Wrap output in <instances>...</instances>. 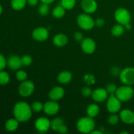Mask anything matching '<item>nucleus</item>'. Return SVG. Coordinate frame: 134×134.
<instances>
[{
    "instance_id": "obj_1",
    "label": "nucleus",
    "mask_w": 134,
    "mask_h": 134,
    "mask_svg": "<svg viewBox=\"0 0 134 134\" xmlns=\"http://www.w3.org/2000/svg\"><path fill=\"white\" fill-rule=\"evenodd\" d=\"M32 109L25 102H19L14 105L13 114L14 118L21 122H27L32 115Z\"/></svg>"
},
{
    "instance_id": "obj_2",
    "label": "nucleus",
    "mask_w": 134,
    "mask_h": 134,
    "mask_svg": "<svg viewBox=\"0 0 134 134\" xmlns=\"http://www.w3.org/2000/svg\"><path fill=\"white\" fill-rule=\"evenodd\" d=\"M77 130L82 133H91L95 128V122L90 116L82 117L77 123Z\"/></svg>"
},
{
    "instance_id": "obj_3",
    "label": "nucleus",
    "mask_w": 134,
    "mask_h": 134,
    "mask_svg": "<svg viewBox=\"0 0 134 134\" xmlns=\"http://www.w3.org/2000/svg\"><path fill=\"white\" fill-rule=\"evenodd\" d=\"M134 94L133 89L129 85H124L118 88L115 96L121 102H128L132 98Z\"/></svg>"
},
{
    "instance_id": "obj_4",
    "label": "nucleus",
    "mask_w": 134,
    "mask_h": 134,
    "mask_svg": "<svg viewBox=\"0 0 134 134\" xmlns=\"http://www.w3.org/2000/svg\"><path fill=\"white\" fill-rule=\"evenodd\" d=\"M77 24L81 28L90 30L95 26V21L88 14H81L77 18Z\"/></svg>"
},
{
    "instance_id": "obj_5",
    "label": "nucleus",
    "mask_w": 134,
    "mask_h": 134,
    "mask_svg": "<svg viewBox=\"0 0 134 134\" xmlns=\"http://www.w3.org/2000/svg\"><path fill=\"white\" fill-rule=\"evenodd\" d=\"M115 18L118 23L125 26L130 22L131 14L126 9L119 8L115 13Z\"/></svg>"
},
{
    "instance_id": "obj_6",
    "label": "nucleus",
    "mask_w": 134,
    "mask_h": 134,
    "mask_svg": "<svg viewBox=\"0 0 134 134\" xmlns=\"http://www.w3.org/2000/svg\"><path fill=\"white\" fill-rule=\"evenodd\" d=\"M120 79L125 85H134V68H127L120 73Z\"/></svg>"
},
{
    "instance_id": "obj_7",
    "label": "nucleus",
    "mask_w": 134,
    "mask_h": 134,
    "mask_svg": "<svg viewBox=\"0 0 134 134\" xmlns=\"http://www.w3.org/2000/svg\"><path fill=\"white\" fill-rule=\"evenodd\" d=\"M35 90L34 84L31 81H22L18 88V92L20 95L23 97L30 96Z\"/></svg>"
},
{
    "instance_id": "obj_8",
    "label": "nucleus",
    "mask_w": 134,
    "mask_h": 134,
    "mask_svg": "<svg viewBox=\"0 0 134 134\" xmlns=\"http://www.w3.org/2000/svg\"><path fill=\"white\" fill-rule=\"evenodd\" d=\"M121 108V101L118 99L116 96H111L109 98L107 103V109L111 113H116Z\"/></svg>"
},
{
    "instance_id": "obj_9",
    "label": "nucleus",
    "mask_w": 134,
    "mask_h": 134,
    "mask_svg": "<svg viewBox=\"0 0 134 134\" xmlns=\"http://www.w3.org/2000/svg\"><path fill=\"white\" fill-rule=\"evenodd\" d=\"M49 35L48 30L44 27H39L33 31L32 37L37 41H44L47 40Z\"/></svg>"
},
{
    "instance_id": "obj_10",
    "label": "nucleus",
    "mask_w": 134,
    "mask_h": 134,
    "mask_svg": "<svg viewBox=\"0 0 134 134\" xmlns=\"http://www.w3.org/2000/svg\"><path fill=\"white\" fill-rule=\"evenodd\" d=\"M35 128L40 132H45L51 127V122L45 117H39L35 122Z\"/></svg>"
},
{
    "instance_id": "obj_11",
    "label": "nucleus",
    "mask_w": 134,
    "mask_h": 134,
    "mask_svg": "<svg viewBox=\"0 0 134 134\" xmlns=\"http://www.w3.org/2000/svg\"><path fill=\"white\" fill-rule=\"evenodd\" d=\"M81 42V48L85 53L92 54L95 51L96 45L95 41L92 39L86 38Z\"/></svg>"
},
{
    "instance_id": "obj_12",
    "label": "nucleus",
    "mask_w": 134,
    "mask_h": 134,
    "mask_svg": "<svg viewBox=\"0 0 134 134\" xmlns=\"http://www.w3.org/2000/svg\"><path fill=\"white\" fill-rule=\"evenodd\" d=\"M60 109V106L55 101L51 100L44 103L43 110L45 114L48 115H54L58 113Z\"/></svg>"
},
{
    "instance_id": "obj_13",
    "label": "nucleus",
    "mask_w": 134,
    "mask_h": 134,
    "mask_svg": "<svg viewBox=\"0 0 134 134\" xmlns=\"http://www.w3.org/2000/svg\"><path fill=\"white\" fill-rule=\"evenodd\" d=\"M81 7L86 13H93L97 10L98 4L95 0H82Z\"/></svg>"
},
{
    "instance_id": "obj_14",
    "label": "nucleus",
    "mask_w": 134,
    "mask_h": 134,
    "mask_svg": "<svg viewBox=\"0 0 134 134\" xmlns=\"http://www.w3.org/2000/svg\"><path fill=\"white\" fill-rule=\"evenodd\" d=\"M108 92L104 88H98L92 92V98L93 100L95 101L96 102H103L108 97Z\"/></svg>"
},
{
    "instance_id": "obj_15",
    "label": "nucleus",
    "mask_w": 134,
    "mask_h": 134,
    "mask_svg": "<svg viewBox=\"0 0 134 134\" xmlns=\"http://www.w3.org/2000/svg\"><path fill=\"white\" fill-rule=\"evenodd\" d=\"M8 67L10 69L13 70H16L20 69L22 66V62H21V58L16 55H13L9 58L8 60L7 61Z\"/></svg>"
},
{
    "instance_id": "obj_16",
    "label": "nucleus",
    "mask_w": 134,
    "mask_h": 134,
    "mask_svg": "<svg viewBox=\"0 0 134 134\" xmlns=\"http://www.w3.org/2000/svg\"><path fill=\"white\" fill-rule=\"evenodd\" d=\"M120 117L126 124H132L134 123V113L130 110H122L120 113Z\"/></svg>"
},
{
    "instance_id": "obj_17",
    "label": "nucleus",
    "mask_w": 134,
    "mask_h": 134,
    "mask_svg": "<svg viewBox=\"0 0 134 134\" xmlns=\"http://www.w3.org/2000/svg\"><path fill=\"white\" fill-rule=\"evenodd\" d=\"M64 96V90L60 86H56L50 91L48 94L50 99L53 101H58L62 99Z\"/></svg>"
},
{
    "instance_id": "obj_18",
    "label": "nucleus",
    "mask_w": 134,
    "mask_h": 134,
    "mask_svg": "<svg viewBox=\"0 0 134 134\" xmlns=\"http://www.w3.org/2000/svg\"><path fill=\"white\" fill-rule=\"evenodd\" d=\"M68 38L65 34H58L54 36L53 39V43L57 47H64L68 43Z\"/></svg>"
},
{
    "instance_id": "obj_19",
    "label": "nucleus",
    "mask_w": 134,
    "mask_h": 134,
    "mask_svg": "<svg viewBox=\"0 0 134 134\" xmlns=\"http://www.w3.org/2000/svg\"><path fill=\"white\" fill-rule=\"evenodd\" d=\"M72 74L69 71H64L61 72L58 77V81L60 83L68 84L71 81Z\"/></svg>"
},
{
    "instance_id": "obj_20",
    "label": "nucleus",
    "mask_w": 134,
    "mask_h": 134,
    "mask_svg": "<svg viewBox=\"0 0 134 134\" xmlns=\"http://www.w3.org/2000/svg\"><path fill=\"white\" fill-rule=\"evenodd\" d=\"M18 120L16 119H10L5 122V129L9 132L15 131L18 127Z\"/></svg>"
},
{
    "instance_id": "obj_21",
    "label": "nucleus",
    "mask_w": 134,
    "mask_h": 134,
    "mask_svg": "<svg viewBox=\"0 0 134 134\" xmlns=\"http://www.w3.org/2000/svg\"><path fill=\"white\" fill-rule=\"evenodd\" d=\"M86 112H87L88 116H90L92 118H94L99 114V108L98 105L91 104L87 107Z\"/></svg>"
},
{
    "instance_id": "obj_22",
    "label": "nucleus",
    "mask_w": 134,
    "mask_h": 134,
    "mask_svg": "<svg viewBox=\"0 0 134 134\" xmlns=\"http://www.w3.org/2000/svg\"><path fill=\"white\" fill-rule=\"evenodd\" d=\"M27 0H11V7L14 10H20L26 6Z\"/></svg>"
},
{
    "instance_id": "obj_23",
    "label": "nucleus",
    "mask_w": 134,
    "mask_h": 134,
    "mask_svg": "<svg viewBox=\"0 0 134 134\" xmlns=\"http://www.w3.org/2000/svg\"><path fill=\"white\" fill-rule=\"evenodd\" d=\"M124 29L125 27L122 24H116L111 29V34L113 35L115 37H119L123 34L124 32Z\"/></svg>"
},
{
    "instance_id": "obj_24",
    "label": "nucleus",
    "mask_w": 134,
    "mask_h": 134,
    "mask_svg": "<svg viewBox=\"0 0 134 134\" xmlns=\"http://www.w3.org/2000/svg\"><path fill=\"white\" fill-rule=\"evenodd\" d=\"M65 9L62 5L57 6L52 10V15L56 18H61L65 14Z\"/></svg>"
},
{
    "instance_id": "obj_25",
    "label": "nucleus",
    "mask_w": 134,
    "mask_h": 134,
    "mask_svg": "<svg viewBox=\"0 0 134 134\" xmlns=\"http://www.w3.org/2000/svg\"><path fill=\"white\" fill-rule=\"evenodd\" d=\"M76 0H61V5L66 10H71L75 5Z\"/></svg>"
},
{
    "instance_id": "obj_26",
    "label": "nucleus",
    "mask_w": 134,
    "mask_h": 134,
    "mask_svg": "<svg viewBox=\"0 0 134 134\" xmlns=\"http://www.w3.org/2000/svg\"><path fill=\"white\" fill-rule=\"evenodd\" d=\"M10 81V76L9 73L3 71H0V85H5Z\"/></svg>"
},
{
    "instance_id": "obj_27",
    "label": "nucleus",
    "mask_w": 134,
    "mask_h": 134,
    "mask_svg": "<svg viewBox=\"0 0 134 134\" xmlns=\"http://www.w3.org/2000/svg\"><path fill=\"white\" fill-rule=\"evenodd\" d=\"M62 124H64V120H63L61 118H56V119H54L52 121V122H51V128H52V129L53 130L57 132L59 127H60V126L62 125Z\"/></svg>"
},
{
    "instance_id": "obj_28",
    "label": "nucleus",
    "mask_w": 134,
    "mask_h": 134,
    "mask_svg": "<svg viewBox=\"0 0 134 134\" xmlns=\"http://www.w3.org/2000/svg\"><path fill=\"white\" fill-rule=\"evenodd\" d=\"M39 13L41 15L46 16L49 13V7L48 4L43 3L39 7Z\"/></svg>"
},
{
    "instance_id": "obj_29",
    "label": "nucleus",
    "mask_w": 134,
    "mask_h": 134,
    "mask_svg": "<svg viewBox=\"0 0 134 134\" xmlns=\"http://www.w3.org/2000/svg\"><path fill=\"white\" fill-rule=\"evenodd\" d=\"M21 62H22V65L28 66L32 62V58L29 55H24L21 58Z\"/></svg>"
},
{
    "instance_id": "obj_30",
    "label": "nucleus",
    "mask_w": 134,
    "mask_h": 134,
    "mask_svg": "<svg viewBox=\"0 0 134 134\" xmlns=\"http://www.w3.org/2000/svg\"><path fill=\"white\" fill-rule=\"evenodd\" d=\"M16 77L17 80L19 81H26V79L27 77V75L24 71L20 70L17 71L16 74Z\"/></svg>"
},
{
    "instance_id": "obj_31",
    "label": "nucleus",
    "mask_w": 134,
    "mask_h": 134,
    "mask_svg": "<svg viewBox=\"0 0 134 134\" xmlns=\"http://www.w3.org/2000/svg\"><path fill=\"white\" fill-rule=\"evenodd\" d=\"M43 106L40 102H34L31 105V109L35 112H39L43 109Z\"/></svg>"
},
{
    "instance_id": "obj_32",
    "label": "nucleus",
    "mask_w": 134,
    "mask_h": 134,
    "mask_svg": "<svg viewBox=\"0 0 134 134\" xmlns=\"http://www.w3.org/2000/svg\"><path fill=\"white\" fill-rule=\"evenodd\" d=\"M119 121V117L116 115H113L110 116L108 119V122L111 125H116Z\"/></svg>"
},
{
    "instance_id": "obj_33",
    "label": "nucleus",
    "mask_w": 134,
    "mask_h": 134,
    "mask_svg": "<svg viewBox=\"0 0 134 134\" xmlns=\"http://www.w3.org/2000/svg\"><path fill=\"white\" fill-rule=\"evenodd\" d=\"M117 89L116 86H115L113 84H109L107 86V88L106 90L107 91L108 94H109L111 96L115 95V92H116V90Z\"/></svg>"
},
{
    "instance_id": "obj_34",
    "label": "nucleus",
    "mask_w": 134,
    "mask_h": 134,
    "mask_svg": "<svg viewBox=\"0 0 134 134\" xmlns=\"http://www.w3.org/2000/svg\"><path fill=\"white\" fill-rule=\"evenodd\" d=\"M84 81L88 85H92L95 82L94 77L92 75H86L84 77Z\"/></svg>"
},
{
    "instance_id": "obj_35",
    "label": "nucleus",
    "mask_w": 134,
    "mask_h": 134,
    "mask_svg": "<svg viewBox=\"0 0 134 134\" xmlns=\"http://www.w3.org/2000/svg\"><path fill=\"white\" fill-rule=\"evenodd\" d=\"M81 94H82V95L83 96L88 97L92 96V90L89 87H85L81 90Z\"/></svg>"
},
{
    "instance_id": "obj_36",
    "label": "nucleus",
    "mask_w": 134,
    "mask_h": 134,
    "mask_svg": "<svg viewBox=\"0 0 134 134\" xmlns=\"http://www.w3.org/2000/svg\"><path fill=\"white\" fill-rule=\"evenodd\" d=\"M7 60L3 55L0 53V71H2L7 65Z\"/></svg>"
},
{
    "instance_id": "obj_37",
    "label": "nucleus",
    "mask_w": 134,
    "mask_h": 134,
    "mask_svg": "<svg viewBox=\"0 0 134 134\" xmlns=\"http://www.w3.org/2000/svg\"><path fill=\"white\" fill-rule=\"evenodd\" d=\"M74 38L77 41H82L83 40V35L81 32H75L74 34Z\"/></svg>"
},
{
    "instance_id": "obj_38",
    "label": "nucleus",
    "mask_w": 134,
    "mask_h": 134,
    "mask_svg": "<svg viewBox=\"0 0 134 134\" xmlns=\"http://www.w3.org/2000/svg\"><path fill=\"white\" fill-rule=\"evenodd\" d=\"M105 24V21L103 18H98L95 21V25L97 27H102Z\"/></svg>"
},
{
    "instance_id": "obj_39",
    "label": "nucleus",
    "mask_w": 134,
    "mask_h": 134,
    "mask_svg": "<svg viewBox=\"0 0 134 134\" xmlns=\"http://www.w3.org/2000/svg\"><path fill=\"white\" fill-rule=\"evenodd\" d=\"M57 132L60 133L65 134L68 132V128H67V127L65 126L64 124H62V125L60 126L59 127L58 129V130H57Z\"/></svg>"
},
{
    "instance_id": "obj_40",
    "label": "nucleus",
    "mask_w": 134,
    "mask_h": 134,
    "mask_svg": "<svg viewBox=\"0 0 134 134\" xmlns=\"http://www.w3.org/2000/svg\"><path fill=\"white\" fill-rule=\"evenodd\" d=\"M111 73L114 75H120V70L118 69L117 68H113L111 69Z\"/></svg>"
},
{
    "instance_id": "obj_41",
    "label": "nucleus",
    "mask_w": 134,
    "mask_h": 134,
    "mask_svg": "<svg viewBox=\"0 0 134 134\" xmlns=\"http://www.w3.org/2000/svg\"><path fill=\"white\" fill-rule=\"evenodd\" d=\"M27 2L31 6H35L37 4L38 0H27Z\"/></svg>"
},
{
    "instance_id": "obj_42",
    "label": "nucleus",
    "mask_w": 134,
    "mask_h": 134,
    "mask_svg": "<svg viewBox=\"0 0 134 134\" xmlns=\"http://www.w3.org/2000/svg\"><path fill=\"white\" fill-rule=\"evenodd\" d=\"M43 3H46V4H50L51 3L54 2L55 0H40Z\"/></svg>"
},
{
    "instance_id": "obj_43",
    "label": "nucleus",
    "mask_w": 134,
    "mask_h": 134,
    "mask_svg": "<svg viewBox=\"0 0 134 134\" xmlns=\"http://www.w3.org/2000/svg\"><path fill=\"white\" fill-rule=\"evenodd\" d=\"M124 26H125V29H126L127 30H130L132 29V26L130 24V23L127 24H126Z\"/></svg>"
},
{
    "instance_id": "obj_44",
    "label": "nucleus",
    "mask_w": 134,
    "mask_h": 134,
    "mask_svg": "<svg viewBox=\"0 0 134 134\" xmlns=\"http://www.w3.org/2000/svg\"><path fill=\"white\" fill-rule=\"evenodd\" d=\"M91 133H92V134H102V132H100V131H99V130H94V131H92V132Z\"/></svg>"
},
{
    "instance_id": "obj_45",
    "label": "nucleus",
    "mask_w": 134,
    "mask_h": 134,
    "mask_svg": "<svg viewBox=\"0 0 134 134\" xmlns=\"http://www.w3.org/2000/svg\"><path fill=\"white\" fill-rule=\"evenodd\" d=\"M2 11H3V9H2V6L1 5V4H0V15L1 14V13H2Z\"/></svg>"
},
{
    "instance_id": "obj_46",
    "label": "nucleus",
    "mask_w": 134,
    "mask_h": 134,
    "mask_svg": "<svg viewBox=\"0 0 134 134\" xmlns=\"http://www.w3.org/2000/svg\"><path fill=\"white\" fill-rule=\"evenodd\" d=\"M120 134H128V132H120Z\"/></svg>"
}]
</instances>
